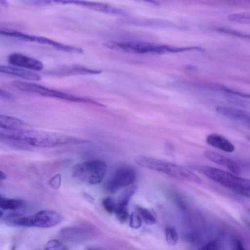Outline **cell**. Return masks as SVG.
Wrapping results in <instances>:
<instances>
[{
    "label": "cell",
    "mask_w": 250,
    "mask_h": 250,
    "mask_svg": "<svg viewBox=\"0 0 250 250\" xmlns=\"http://www.w3.org/2000/svg\"><path fill=\"white\" fill-rule=\"evenodd\" d=\"M0 135L1 138L22 142L35 146L44 147L80 145L89 142V140L64 134L22 128L14 130L0 129Z\"/></svg>",
    "instance_id": "obj_1"
},
{
    "label": "cell",
    "mask_w": 250,
    "mask_h": 250,
    "mask_svg": "<svg viewBox=\"0 0 250 250\" xmlns=\"http://www.w3.org/2000/svg\"><path fill=\"white\" fill-rule=\"evenodd\" d=\"M198 169L204 175L221 186L250 198V179L209 166H202Z\"/></svg>",
    "instance_id": "obj_2"
},
{
    "label": "cell",
    "mask_w": 250,
    "mask_h": 250,
    "mask_svg": "<svg viewBox=\"0 0 250 250\" xmlns=\"http://www.w3.org/2000/svg\"><path fill=\"white\" fill-rule=\"evenodd\" d=\"M134 161L141 167L165 173L180 180L198 183L202 181L192 171L174 164L144 156H136Z\"/></svg>",
    "instance_id": "obj_3"
},
{
    "label": "cell",
    "mask_w": 250,
    "mask_h": 250,
    "mask_svg": "<svg viewBox=\"0 0 250 250\" xmlns=\"http://www.w3.org/2000/svg\"><path fill=\"white\" fill-rule=\"evenodd\" d=\"M107 165L102 160L94 159L81 162L72 169V176L85 184L96 185L101 183L106 174Z\"/></svg>",
    "instance_id": "obj_4"
},
{
    "label": "cell",
    "mask_w": 250,
    "mask_h": 250,
    "mask_svg": "<svg viewBox=\"0 0 250 250\" xmlns=\"http://www.w3.org/2000/svg\"><path fill=\"white\" fill-rule=\"evenodd\" d=\"M62 219V216L57 212L44 209L31 216H19L6 222L10 226L49 228L57 225Z\"/></svg>",
    "instance_id": "obj_5"
},
{
    "label": "cell",
    "mask_w": 250,
    "mask_h": 250,
    "mask_svg": "<svg viewBox=\"0 0 250 250\" xmlns=\"http://www.w3.org/2000/svg\"><path fill=\"white\" fill-rule=\"evenodd\" d=\"M11 84L13 87L19 90L38 94L42 96L53 97L73 102L87 103L94 105H96L97 104L96 101L91 99L50 89L35 83L14 81L12 82Z\"/></svg>",
    "instance_id": "obj_6"
},
{
    "label": "cell",
    "mask_w": 250,
    "mask_h": 250,
    "mask_svg": "<svg viewBox=\"0 0 250 250\" xmlns=\"http://www.w3.org/2000/svg\"><path fill=\"white\" fill-rule=\"evenodd\" d=\"M106 47L113 50H122L134 53H153L164 54L168 53V45H157L154 43L141 42H117L108 41L103 42Z\"/></svg>",
    "instance_id": "obj_7"
},
{
    "label": "cell",
    "mask_w": 250,
    "mask_h": 250,
    "mask_svg": "<svg viewBox=\"0 0 250 250\" xmlns=\"http://www.w3.org/2000/svg\"><path fill=\"white\" fill-rule=\"evenodd\" d=\"M136 173L130 167H122L118 169L107 182L105 188L109 192L114 193L119 189L131 184L135 180Z\"/></svg>",
    "instance_id": "obj_8"
},
{
    "label": "cell",
    "mask_w": 250,
    "mask_h": 250,
    "mask_svg": "<svg viewBox=\"0 0 250 250\" xmlns=\"http://www.w3.org/2000/svg\"><path fill=\"white\" fill-rule=\"evenodd\" d=\"M53 2L62 4L72 3L87 7L93 10L102 12L113 15L126 14V11L109 5L97 2L88 1L85 0H53Z\"/></svg>",
    "instance_id": "obj_9"
},
{
    "label": "cell",
    "mask_w": 250,
    "mask_h": 250,
    "mask_svg": "<svg viewBox=\"0 0 250 250\" xmlns=\"http://www.w3.org/2000/svg\"><path fill=\"white\" fill-rule=\"evenodd\" d=\"M7 61L15 66L36 71L41 70L43 67V64L40 61L20 53L10 54L7 57Z\"/></svg>",
    "instance_id": "obj_10"
},
{
    "label": "cell",
    "mask_w": 250,
    "mask_h": 250,
    "mask_svg": "<svg viewBox=\"0 0 250 250\" xmlns=\"http://www.w3.org/2000/svg\"><path fill=\"white\" fill-rule=\"evenodd\" d=\"M204 156L209 161L225 167L232 173L238 174L241 172L240 166L236 162L217 152L206 151Z\"/></svg>",
    "instance_id": "obj_11"
},
{
    "label": "cell",
    "mask_w": 250,
    "mask_h": 250,
    "mask_svg": "<svg viewBox=\"0 0 250 250\" xmlns=\"http://www.w3.org/2000/svg\"><path fill=\"white\" fill-rule=\"evenodd\" d=\"M28 42H34L40 43L47 44L53 46L58 50L73 53H82L83 49L79 47L66 45L44 37L29 35Z\"/></svg>",
    "instance_id": "obj_12"
},
{
    "label": "cell",
    "mask_w": 250,
    "mask_h": 250,
    "mask_svg": "<svg viewBox=\"0 0 250 250\" xmlns=\"http://www.w3.org/2000/svg\"><path fill=\"white\" fill-rule=\"evenodd\" d=\"M100 70L93 69L80 65H70L62 67L53 71L51 73L57 76H71L78 75L98 74Z\"/></svg>",
    "instance_id": "obj_13"
},
{
    "label": "cell",
    "mask_w": 250,
    "mask_h": 250,
    "mask_svg": "<svg viewBox=\"0 0 250 250\" xmlns=\"http://www.w3.org/2000/svg\"><path fill=\"white\" fill-rule=\"evenodd\" d=\"M206 141L210 146L226 152L231 153L235 150L234 145L227 138L219 134H209L207 136Z\"/></svg>",
    "instance_id": "obj_14"
},
{
    "label": "cell",
    "mask_w": 250,
    "mask_h": 250,
    "mask_svg": "<svg viewBox=\"0 0 250 250\" xmlns=\"http://www.w3.org/2000/svg\"><path fill=\"white\" fill-rule=\"evenodd\" d=\"M0 72L30 81H38L42 79L41 76L37 73L17 67L1 65L0 66Z\"/></svg>",
    "instance_id": "obj_15"
},
{
    "label": "cell",
    "mask_w": 250,
    "mask_h": 250,
    "mask_svg": "<svg viewBox=\"0 0 250 250\" xmlns=\"http://www.w3.org/2000/svg\"><path fill=\"white\" fill-rule=\"evenodd\" d=\"M125 22L131 24L154 27H177V26L173 23L162 20L158 19H129L125 20Z\"/></svg>",
    "instance_id": "obj_16"
},
{
    "label": "cell",
    "mask_w": 250,
    "mask_h": 250,
    "mask_svg": "<svg viewBox=\"0 0 250 250\" xmlns=\"http://www.w3.org/2000/svg\"><path fill=\"white\" fill-rule=\"evenodd\" d=\"M61 235L65 240L72 242H83L88 237L86 230L80 228L67 227L62 229Z\"/></svg>",
    "instance_id": "obj_17"
},
{
    "label": "cell",
    "mask_w": 250,
    "mask_h": 250,
    "mask_svg": "<svg viewBox=\"0 0 250 250\" xmlns=\"http://www.w3.org/2000/svg\"><path fill=\"white\" fill-rule=\"evenodd\" d=\"M23 125V122L19 119L5 115H0V129L14 130L21 128Z\"/></svg>",
    "instance_id": "obj_18"
},
{
    "label": "cell",
    "mask_w": 250,
    "mask_h": 250,
    "mask_svg": "<svg viewBox=\"0 0 250 250\" xmlns=\"http://www.w3.org/2000/svg\"><path fill=\"white\" fill-rule=\"evenodd\" d=\"M23 200L20 199H7L0 196V208L4 210H14L21 208Z\"/></svg>",
    "instance_id": "obj_19"
},
{
    "label": "cell",
    "mask_w": 250,
    "mask_h": 250,
    "mask_svg": "<svg viewBox=\"0 0 250 250\" xmlns=\"http://www.w3.org/2000/svg\"><path fill=\"white\" fill-rule=\"evenodd\" d=\"M114 213L120 222L125 223L129 217L127 205L117 203Z\"/></svg>",
    "instance_id": "obj_20"
},
{
    "label": "cell",
    "mask_w": 250,
    "mask_h": 250,
    "mask_svg": "<svg viewBox=\"0 0 250 250\" xmlns=\"http://www.w3.org/2000/svg\"><path fill=\"white\" fill-rule=\"evenodd\" d=\"M228 19L232 21L250 24V12H244L229 14Z\"/></svg>",
    "instance_id": "obj_21"
},
{
    "label": "cell",
    "mask_w": 250,
    "mask_h": 250,
    "mask_svg": "<svg viewBox=\"0 0 250 250\" xmlns=\"http://www.w3.org/2000/svg\"><path fill=\"white\" fill-rule=\"evenodd\" d=\"M137 211L143 221L148 225L154 224L156 221V218L154 215L148 209L138 207Z\"/></svg>",
    "instance_id": "obj_22"
},
{
    "label": "cell",
    "mask_w": 250,
    "mask_h": 250,
    "mask_svg": "<svg viewBox=\"0 0 250 250\" xmlns=\"http://www.w3.org/2000/svg\"><path fill=\"white\" fill-rule=\"evenodd\" d=\"M166 240L167 244L170 246L176 244L178 240L177 232L173 227H167L165 229Z\"/></svg>",
    "instance_id": "obj_23"
},
{
    "label": "cell",
    "mask_w": 250,
    "mask_h": 250,
    "mask_svg": "<svg viewBox=\"0 0 250 250\" xmlns=\"http://www.w3.org/2000/svg\"><path fill=\"white\" fill-rule=\"evenodd\" d=\"M44 250H68V249L61 241L57 239H52L45 244Z\"/></svg>",
    "instance_id": "obj_24"
},
{
    "label": "cell",
    "mask_w": 250,
    "mask_h": 250,
    "mask_svg": "<svg viewBox=\"0 0 250 250\" xmlns=\"http://www.w3.org/2000/svg\"><path fill=\"white\" fill-rule=\"evenodd\" d=\"M135 192V188L133 187H129L125 189L119 197L118 203L126 204H128L131 197Z\"/></svg>",
    "instance_id": "obj_25"
},
{
    "label": "cell",
    "mask_w": 250,
    "mask_h": 250,
    "mask_svg": "<svg viewBox=\"0 0 250 250\" xmlns=\"http://www.w3.org/2000/svg\"><path fill=\"white\" fill-rule=\"evenodd\" d=\"M102 205L107 212L112 213L115 212L117 204L111 197H107L103 200Z\"/></svg>",
    "instance_id": "obj_26"
},
{
    "label": "cell",
    "mask_w": 250,
    "mask_h": 250,
    "mask_svg": "<svg viewBox=\"0 0 250 250\" xmlns=\"http://www.w3.org/2000/svg\"><path fill=\"white\" fill-rule=\"evenodd\" d=\"M142 225V218L138 212H133L130 216L129 226L133 229H138Z\"/></svg>",
    "instance_id": "obj_27"
},
{
    "label": "cell",
    "mask_w": 250,
    "mask_h": 250,
    "mask_svg": "<svg viewBox=\"0 0 250 250\" xmlns=\"http://www.w3.org/2000/svg\"><path fill=\"white\" fill-rule=\"evenodd\" d=\"M62 176L58 173L54 175L48 181L49 186L54 189L59 188L61 185Z\"/></svg>",
    "instance_id": "obj_28"
},
{
    "label": "cell",
    "mask_w": 250,
    "mask_h": 250,
    "mask_svg": "<svg viewBox=\"0 0 250 250\" xmlns=\"http://www.w3.org/2000/svg\"><path fill=\"white\" fill-rule=\"evenodd\" d=\"M218 242L216 240H212L198 250H218Z\"/></svg>",
    "instance_id": "obj_29"
},
{
    "label": "cell",
    "mask_w": 250,
    "mask_h": 250,
    "mask_svg": "<svg viewBox=\"0 0 250 250\" xmlns=\"http://www.w3.org/2000/svg\"><path fill=\"white\" fill-rule=\"evenodd\" d=\"M232 250H246L242 242L237 238H233L231 241Z\"/></svg>",
    "instance_id": "obj_30"
},
{
    "label": "cell",
    "mask_w": 250,
    "mask_h": 250,
    "mask_svg": "<svg viewBox=\"0 0 250 250\" xmlns=\"http://www.w3.org/2000/svg\"><path fill=\"white\" fill-rule=\"evenodd\" d=\"M24 2L36 6H46L53 2L52 0H29Z\"/></svg>",
    "instance_id": "obj_31"
},
{
    "label": "cell",
    "mask_w": 250,
    "mask_h": 250,
    "mask_svg": "<svg viewBox=\"0 0 250 250\" xmlns=\"http://www.w3.org/2000/svg\"><path fill=\"white\" fill-rule=\"evenodd\" d=\"M0 96L1 98L8 101H12L13 99L10 93L2 89H0Z\"/></svg>",
    "instance_id": "obj_32"
},
{
    "label": "cell",
    "mask_w": 250,
    "mask_h": 250,
    "mask_svg": "<svg viewBox=\"0 0 250 250\" xmlns=\"http://www.w3.org/2000/svg\"><path fill=\"white\" fill-rule=\"evenodd\" d=\"M233 36L250 40V34H246L237 30H234L233 31Z\"/></svg>",
    "instance_id": "obj_33"
},
{
    "label": "cell",
    "mask_w": 250,
    "mask_h": 250,
    "mask_svg": "<svg viewBox=\"0 0 250 250\" xmlns=\"http://www.w3.org/2000/svg\"><path fill=\"white\" fill-rule=\"evenodd\" d=\"M0 4L2 6L4 7H8L9 6V3L7 1L5 0H0Z\"/></svg>",
    "instance_id": "obj_34"
},
{
    "label": "cell",
    "mask_w": 250,
    "mask_h": 250,
    "mask_svg": "<svg viewBox=\"0 0 250 250\" xmlns=\"http://www.w3.org/2000/svg\"><path fill=\"white\" fill-rule=\"evenodd\" d=\"M243 221L245 224L248 226L250 230V221L246 218H243Z\"/></svg>",
    "instance_id": "obj_35"
},
{
    "label": "cell",
    "mask_w": 250,
    "mask_h": 250,
    "mask_svg": "<svg viewBox=\"0 0 250 250\" xmlns=\"http://www.w3.org/2000/svg\"><path fill=\"white\" fill-rule=\"evenodd\" d=\"M6 174L3 172L1 171H0V180H4V179H6Z\"/></svg>",
    "instance_id": "obj_36"
},
{
    "label": "cell",
    "mask_w": 250,
    "mask_h": 250,
    "mask_svg": "<svg viewBox=\"0 0 250 250\" xmlns=\"http://www.w3.org/2000/svg\"><path fill=\"white\" fill-rule=\"evenodd\" d=\"M187 68L188 70H195L196 69V67L194 66H191V65H189V66H188Z\"/></svg>",
    "instance_id": "obj_37"
},
{
    "label": "cell",
    "mask_w": 250,
    "mask_h": 250,
    "mask_svg": "<svg viewBox=\"0 0 250 250\" xmlns=\"http://www.w3.org/2000/svg\"><path fill=\"white\" fill-rule=\"evenodd\" d=\"M85 250H100L95 249V248H87Z\"/></svg>",
    "instance_id": "obj_38"
},
{
    "label": "cell",
    "mask_w": 250,
    "mask_h": 250,
    "mask_svg": "<svg viewBox=\"0 0 250 250\" xmlns=\"http://www.w3.org/2000/svg\"><path fill=\"white\" fill-rule=\"evenodd\" d=\"M246 125L250 128V121Z\"/></svg>",
    "instance_id": "obj_39"
},
{
    "label": "cell",
    "mask_w": 250,
    "mask_h": 250,
    "mask_svg": "<svg viewBox=\"0 0 250 250\" xmlns=\"http://www.w3.org/2000/svg\"><path fill=\"white\" fill-rule=\"evenodd\" d=\"M16 248L15 246H13L10 250H15Z\"/></svg>",
    "instance_id": "obj_40"
},
{
    "label": "cell",
    "mask_w": 250,
    "mask_h": 250,
    "mask_svg": "<svg viewBox=\"0 0 250 250\" xmlns=\"http://www.w3.org/2000/svg\"><path fill=\"white\" fill-rule=\"evenodd\" d=\"M248 211L249 213L250 214V208L248 209Z\"/></svg>",
    "instance_id": "obj_41"
}]
</instances>
